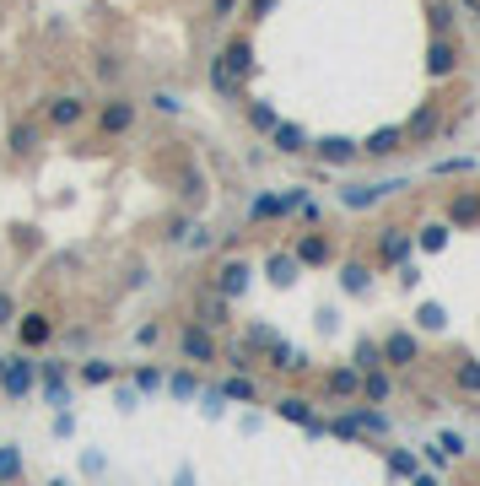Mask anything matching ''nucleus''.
<instances>
[{
    "label": "nucleus",
    "mask_w": 480,
    "mask_h": 486,
    "mask_svg": "<svg viewBox=\"0 0 480 486\" xmlns=\"http://www.w3.org/2000/svg\"><path fill=\"white\" fill-rule=\"evenodd\" d=\"M194 319H200L205 330H227V319H232V298H222V292H205V298L194 303Z\"/></svg>",
    "instance_id": "nucleus-18"
},
{
    "label": "nucleus",
    "mask_w": 480,
    "mask_h": 486,
    "mask_svg": "<svg viewBox=\"0 0 480 486\" xmlns=\"http://www.w3.org/2000/svg\"><path fill=\"white\" fill-rule=\"evenodd\" d=\"M432 33L453 38V12H448V0H432Z\"/></svg>",
    "instance_id": "nucleus-38"
},
{
    "label": "nucleus",
    "mask_w": 480,
    "mask_h": 486,
    "mask_svg": "<svg viewBox=\"0 0 480 486\" xmlns=\"http://www.w3.org/2000/svg\"><path fill=\"white\" fill-rule=\"evenodd\" d=\"M43 394H49V405H65V373H59V363H43Z\"/></svg>",
    "instance_id": "nucleus-34"
},
{
    "label": "nucleus",
    "mask_w": 480,
    "mask_h": 486,
    "mask_svg": "<svg viewBox=\"0 0 480 486\" xmlns=\"http://www.w3.org/2000/svg\"><path fill=\"white\" fill-rule=\"evenodd\" d=\"M178 486H194V475H189V470H178Z\"/></svg>",
    "instance_id": "nucleus-48"
},
{
    "label": "nucleus",
    "mask_w": 480,
    "mask_h": 486,
    "mask_svg": "<svg viewBox=\"0 0 480 486\" xmlns=\"http://www.w3.org/2000/svg\"><path fill=\"white\" fill-rule=\"evenodd\" d=\"M264 141L276 147L281 157H308V147H313V141H308V130H303V124H292V119H281L276 130L264 135Z\"/></svg>",
    "instance_id": "nucleus-15"
},
{
    "label": "nucleus",
    "mask_w": 480,
    "mask_h": 486,
    "mask_svg": "<svg viewBox=\"0 0 480 486\" xmlns=\"http://www.w3.org/2000/svg\"><path fill=\"white\" fill-rule=\"evenodd\" d=\"M92 71H98V82H108V87H114V82L124 76V65H119V54H98V65H92Z\"/></svg>",
    "instance_id": "nucleus-37"
},
{
    "label": "nucleus",
    "mask_w": 480,
    "mask_h": 486,
    "mask_svg": "<svg viewBox=\"0 0 480 486\" xmlns=\"http://www.w3.org/2000/svg\"><path fill=\"white\" fill-rule=\"evenodd\" d=\"M270 12H276V0H248V6H243V17H248V22H264Z\"/></svg>",
    "instance_id": "nucleus-44"
},
{
    "label": "nucleus",
    "mask_w": 480,
    "mask_h": 486,
    "mask_svg": "<svg viewBox=\"0 0 480 486\" xmlns=\"http://www.w3.org/2000/svg\"><path fill=\"white\" fill-rule=\"evenodd\" d=\"M308 157H313L319 168H351V163L362 157V141H351V135H324V141L308 147Z\"/></svg>",
    "instance_id": "nucleus-4"
},
{
    "label": "nucleus",
    "mask_w": 480,
    "mask_h": 486,
    "mask_svg": "<svg viewBox=\"0 0 480 486\" xmlns=\"http://www.w3.org/2000/svg\"><path fill=\"white\" fill-rule=\"evenodd\" d=\"M399 184H346L340 189V205H346V211H373L378 200H389Z\"/></svg>",
    "instance_id": "nucleus-16"
},
{
    "label": "nucleus",
    "mask_w": 480,
    "mask_h": 486,
    "mask_svg": "<svg viewBox=\"0 0 480 486\" xmlns=\"http://www.w3.org/2000/svg\"><path fill=\"white\" fill-rule=\"evenodd\" d=\"M276 410L287 416V422H297V427H308V433H324V422H319V416H313V405H308L303 394H287V400H281Z\"/></svg>",
    "instance_id": "nucleus-22"
},
{
    "label": "nucleus",
    "mask_w": 480,
    "mask_h": 486,
    "mask_svg": "<svg viewBox=\"0 0 480 486\" xmlns=\"http://www.w3.org/2000/svg\"><path fill=\"white\" fill-rule=\"evenodd\" d=\"M453 71H459V44L443 38V33H432V44H427V76L432 82H448Z\"/></svg>",
    "instance_id": "nucleus-10"
},
{
    "label": "nucleus",
    "mask_w": 480,
    "mask_h": 486,
    "mask_svg": "<svg viewBox=\"0 0 480 486\" xmlns=\"http://www.w3.org/2000/svg\"><path fill=\"white\" fill-rule=\"evenodd\" d=\"M22 481V449L17 443H0V486Z\"/></svg>",
    "instance_id": "nucleus-29"
},
{
    "label": "nucleus",
    "mask_w": 480,
    "mask_h": 486,
    "mask_svg": "<svg viewBox=\"0 0 480 486\" xmlns=\"http://www.w3.org/2000/svg\"><path fill=\"white\" fill-rule=\"evenodd\" d=\"M287 211H292L287 195H254V200H248V222H281Z\"/></svg>",
    "instance_id": "nucleus-21"
},
{
    "label": "nucleus",
    "mask_w": 480,
    "mask_h": 486,
    "mask_svg": "<svg viewBox=\"0 0 480 486\" xmlns=\"http://www.w3.org/2000/svg\"><path fill=\"white\" fill-rule=\"evenodd\" d=\"M351 368H362V373H367V368H383V346H378V340H357V363H351Z\"/></svg>",
    "instance_id": "nucleus-36"
},
{
    "label": "nucleus",
    "mask_w": 480,
    "mask_h": 486,
    "mask_svg": "<svg viewBox=\"0 0 480 486\" xmlns=\"http://www.w3.org/2000/svg\"><path fill=\"white\" fill-rule=\"evenodd\" d=\"M135 119H141V103L114 92V98H103L92 108V135H98V141H124V135L135 130Z\"/></svg>",
    "instance_id": "nucleus-1"
},
{
    "label": "nucleus",
    "mask_w": 480,
    "mask_h": 486,
    "mask_svg": "<svg viewBox=\"0 0 480 486\" xmlns=\"http://www.w3.org/2000/svg\"><path fill=\"white\" fill-rule=\"evenodd\" d=\"M33 384H38V363L33 357H6V368H0V389H6L12 400H22V394H33Z\"/></svg>",
    "instance_id": "nucleus-8"
},
{
    "label": "nucleus",
    "mask_w": 480,
    "mask_h": 486,
    "mask_svg": "<svg viewBox=\"0 0 480 486\" xmlns=\"http://www.w3.org/2000/svg\"><path fill=\"white\" fill-rule=\"evenodd\" d=\"M399 152H405V130L399 124H383V130H373L367 141H362V157H378V163H389Z\"/></svg>",
    "instance_id": "nucleus-17"
},
{
    "label": "nucleus",
    "mask_w": 480,
    "mask_h": 486,
    "mask_svg": "<svg viewBox=\"0 0 480 486\" xmlns=\"http://www.w3.org/2000/svg\"><path fill=\"white\" fill-rule=\"evenodd\" d=\"M222 400H254V384L248 378H222Z\"/></svg>",
    "instance_id": "nucleus-40"
},
{
    "label": "nucleus",
    "mask_w": 480,
    "mask_h": 486,
    "mask_svg": "<svg viewBox=\"0 0 480 486\" xmlns=\"http://www.w3.org/2000/svg\"><path fill=\"white\" fill-rule=\"evenodd\" d=\"M399 130H405V147H427V141H437V135H443V108L437 103H421Z\"/></svg>",
    "instance_id": "nucleus-6"
},
{
    "label": "nucleus",
    "mask_w": 480,
    "mask_h": 486,
    "mask_svg": "<svg viewBox=\"0 0 480 486\" xmlns=\"http://www.w3.org/2000/svg\"><path fill=\"white\" fill-rule=\"evenodd\" d=\"M378 254H383V265H405L410 254H416V238L399 233V227H383L378 233Z\"/></svg>",
    "instance_id": "nucleus-19"
},
{
    "label": "nucleus",
    "mask_w": 480,
    "mask_h": 486,
    "mask_svg": "<svg viewBox=\"0 0 480 486\" xmlns=\"http://www.w3.org/2000/svg\"><path fill=\"white\" fill-rule=\"evenodd\" d=\"M410 486H443L437 475H427V470H416V475H410Z\"/></svg>",
    "instance_id": "nucleus-47"
},
{
    "label": "nucleus",
    "mask_w": 480,
    "mask_h": 486,
    "mask_svg": "<svg viewBox=\"0 0 480 486\" xmlns=\"http://www.w3.org/2000/svg\"><path fill=\"white\" fill-rule=\"evenodd\" d=\"M475 17H480V6H475Z\"/></svg>",
    "instance_id": "nucleus-52"
},
{
    "label": "nucleus",
    "mask_w": 480,
    "mask_h": 486,
    "mask_svg": "<svg viewBox=\"0 0 480 486\" xmlns=\"http://www.w3.org/2000/svg\"><path fill=\"white\" fill-rule=\"evenodd\" d=\"M248 282H254V265H248V259H222V265H216V287H211V292H222V298H243V292H248Z\"/></svg>",
    "instance_id": "nucleus-11"
},
{
    "label": "nucleus",
    "mask_w": 480,
    "mask_h": 486,
    "mask_svg": "<svg viewBox=\"0 0 480 486\" xmlns=\"http://www.w3.org/2000/svg\"><path fill=\"white\" fill-rule=\"evenodd\" d=\"M17 314H22V308H17V298H12V292H0V330H12V324H17Z\"/></svg>",
    "instance_id": "nucleus-42"
},
{
    "label": "nucleus",
    "mask_w": 480,
    "mask_h": 486,
    "mask_svg": "<svg viewBox=\"0 0 480 486\" xmlns=\"http://www.w3.org/2000/svg\"><path fill=\"white\" fill-rule=\"evenodd\" d=\"M87 114H92V103H87L82 92H59V98H49V103L38 108V124H43V130H82Z\"/></svg>",
    "instance_id": "nucleus-2"
},
{
    "label": "nucleus",
    "mask_w": 480,
    "mask_h": 486,
    "mask_svg": "<svg viewBox=\"0 0 480 486\" xmlns=\"http://www.w3.org/2000/svg\"><path fill=\"white\" fill-rule=\"evenodd\" d=\"M49 486H71V481H49Z\"/></svg>",
    "instance_id": "nucleus-50"
},
{
    "label": "nucleus",
    "mask_w": 480,
    "mask_h": 486,
    "mask_svg": "<svg viewBox=\"0 0 480 486\" xmlns=\"http://www.w3.org/2000/svg\"><path fill=\"white\" fill-rule=\"evenodd\" d=\"M168 389H173V400H194V378H189V373H173Z\"/></svg>",
    "instance_id": "nucleus-43"
},
{
    "label": "nucleus",
    "mask_w": 480,
    "mask_h": 486,
    "mask_svg": "<svg viewBox=\"0 0 480 486\" xmlns=\"http://www.w3.org/2000/svg\"><path fill=\"white\" fill-rule=\"evenodd\" d=\"M211 87H216V92H222V98H243V82H238V76H232V71H227V65H222V60H216V65H211Z\"/></svg>",
    "instance_id": "nucleus-33"
},
{
    "label": "nucleus",
    "mask_w": 480,
    "mask_h": 486,
    "mask_svg": "<svg viewBox=\"0 0 480 486\" xmlns=\"http://www.w3.org/2000/svg\"><path fill=\"white\" fill-rule=\"evenodd\" d=\"M421 465H416V454H405V449H394L389 454V475H416Z\"/></svg>",
    "instance_id": "nucleus-39"
},
{
    "label": "nucleus",
    "mask_w": 480,
    "mask_h": 486,
    "mask_svg": "<svg viewBox=\"0 0 480 486\" xmlns=\"http://www.w3.org/2000/svg\"><path fill=\"white\" fill-rule=\"evenodd\" d=\"M480 163L475 157H443V163H432V179H453V173H475Z\"/></svg>",
    "instance_id": "nucleus-35"
},
{
    "label": "nucleus",
    "mask_w": 480,
    "mask_h": 486,
    "mask_svg": "<svg viewBox=\"0 0 480 486\" xmlns=\"http://www.w3.org/2000/svg\"><path fill=\"white\" fill-rule=\"evenodd\" d=\"M43 135H49V130H43L38 114H33V119H17V124L6 130V147H12V157H33V152L43 147Z\"/></svg>",
    "instance_id": "nucleus-14"
},
{
    "label": "nucleus",
    "mask_w": 480,
    "mask_h": 486,
    "mask_svg": "<svg viewBox=\"0 0 480 486\" xmlns=\"http://www.w3.org/2000/svg\"><path fill=\"white\" fill-rule=\"evenodd\" d=\"M248 124H254L259 135H270V130H276V124H281V114H276V103H264V98H259V103H248Z\"/></svg>",
    "instance_id": "nucleus-31"
},
{
    "label": "nucleus",
    "mask_w": 480,
    "mask_h": 486,
    "mask_svg": "<svg viewBox=\"0 0 480 486\" xmlns=\"http://www.w3.org/2000/svg\"><path fill=\"white\" fill-rule=\"evenodd\" d=\"M297 270H303V265H297V254H292V249H287V254H270V259H264V275H270V287H292V282H297Z\"/></svg>",
    "instance_id": "nucleus-23"
},
{
    "label": "nucleus",
    "mask_w": 480,
    "mask_h": 486,
    "mask_svg": "<svg viewBox=\"0 0 480 486\" xmlns=\"http://www.w3.org/2000/svg\"><path fill=\"white\" fill-rule=\"evenodd\" d=\"M373 287V265H362V259H351V265H340V292H351V298H362Z\"/></svg>",
    "instance_id": "nucleus-24"
},
{
    "label": "nucleus",
    "mask_w": 480,
    "mask_h": 486,
    "mask_svg": "<svg viewBox=\"0 0 480 486\" xmlns=\"http://www.w3.org/2000/svg\"><path fill=\"white\" fill-rule=\"evenodd\" d=\"M17 340H22V352H38V346H49L54 340V319L49 314H17Z\"/></svg>",
    "instance_id": "nucleus-13"
},
{
    "label": "nucleus",
    "mask_w": 480,
    "mask_h": 486,
    "mask_svg": "<svg viewBox=\"0 0 480 486\" xmlns=\"http://www.w3.org/2000/svg\"><path fill=\"white\" fill-rule=\"evenodd\" d=\"M76 378H82V384H114V363H103V357H87V363L76 368Z\"/></svg>",
    "instance_id": "nucleus-32"
},
{
    "label": "nucleus",
    "mask_w": 480,
    "mask_h": 486,
    "mask_svg": "<svg viewBox=\"0 0 480 486\" xmlns=\"http://www.w3.org/2000/svg\"><path fill=\"white\" fill-rule=\"evenodd\" d=\"M459 6H464V12H469V17H475V6H480V0H459Z\"/></svg>",
    "instance_id": "nucleus-49"
},
{
    "label": "nucleus",
    "mask_w": 480,
    "mask_h": 486,
    "mask_svg": "<svg viewBox=\"0 0 480 486\" xmlns=\"http://www.w3.org/2000/svg\"><path fill=\"white\" fill-rule=\"evenodd\" d=\"M178 352H184V363H194V368H211V363L222 357V340H216V330H205L200 319H189V324H178Z\"/></svg>",
    "instance_id": "nucleus-3"
},
{
    "label": "nucleus",
    "mask_w": 480,
    "mask_h": 486,
    "mask_svg": "<svg viewBox=\"0 0 480 486\" xmlns=\"http://www.w3.org/2000/svg\"><path fill=\"white\" fill-rule=\"evenodd\" d=\"M346 416H351V427H357V433H389V416H383L378 405H351Z\"/></svg>",
    "instance_id": "nucleus-27"
},
{
    "label": "nucleus",
    "mask_w": 480,
    "mask_h": 486,
    "mask_svg": "<svg viewBox=\"0 0 480 486\" xmlns=\"http://www.w3.org/2000/svg\"><path fill=\"white\" fill-rule=\"evenodd\" d=\"M378 346H383V368H410V363H421V340H416V330H389Z\"/></svg>",
    "instance_id": "nucleus-7"
},
{
    "label": "nucleus",
    "mask_w": 480,
    "mask_h": 486,
    "mask_svg": "<svg viewBox=\"0 0 480 486\" xmlns=\"http://www.w3.org/2000/svg\"><path fill=\"white\" fill-rule=\"evenodd\" d=\"M389 389H394V384H389V373H383V368H367V373H362V400H367V405H383V400H389Z\"/></svg>",
    "instance_id": "nucleus-28"
},
{
    "label": "nucleus",
    "mask_w": 480,
    "mask_h": 486,
    "mask_svg": "<svg viewBox=\"0 0 480 486\" xmlns=\"http://www.w3.org/2000/svg\"><path fill=\"white\" fill-rule=\"evenodd\" d=\"M157 335H162V324H141L135 330V346H157Z\"/></svg>",
    "instance_id": "nucleus-46"
},
{
    "label": "nucleus",
    "mask_w": 480,
    "mask_h": 486,
    "mask_svg": "<svg viewBox=\"0 0 480 486\" xmlns=\"http://www.w3.org/2000/svg\"><path fill=\"white\" fill-rule=\"evenodd\" d=\"M324 389H329L334 400H357V394H362V368H329V373H324Z\"/></svg>",
    "instance_id": "nucleus-20"
},
{
    "label": "nucleus",
    "mask_w": 480,
    "mask_h": 486,
    "mask_svg": "<svg viewBox=\"0 0 480 486\" xmlns=\"http://www.w3.org/2000/svg\"><path fill=\"white\" fill-rule=\"evenodd\" d=\"M238 6H243V0H211V17L222 22V17H238Z\"/></svg>",
    "instance_id": "nucleus-45"
},
{
    "label": "nucleus",
    "mask_w": 480,
    "mask_h": 486,
    "mask_svg": "<svg viewBox=\"0 0 480 486\" xmlns=\"http://www.w3.org/2000/svg\"><path fill=\"white\" fill-rule=\"evenodd\" d=\"M152 108H157V114H178V108H184V98L162 87V92H152Z\"/></svg>",
    "instance_id": "nucleus-41"
},
{
    "label": "nucleus",
    "mask_w": 480,
    "mask_h": 486,
    "mask_svg": "<svg viewBox=\"0 0 480 486\" xmlns=\"http://www.w3.org/2000/svg\"><path fill=\"white\" fill-rule=\"evenodd\" d=\"M0 368H6V357H0Z\"/></svg>",
    "instance_id": "nucleus-51"
},
{
    "label": "nucleus",
    "mask_w": 480,
    "mask_h": 486,
    "mask_svg": "<svg viewBox=\"0 0 480 486\" xmlns=\"http://www.w3.org/2000/svg\"><path fill=\"white\" fill-rule=\"evenodd\" d=\"M443 222L448 227H480V189H453L443 205Z\"/></svg>",
    "instance_id": "nucleus-9"
},
{
    "label": "nucleus",
    "mask_w": 480,
    "mask_h": 486,
    "mask_svg": "<svg viewBox=\"0 0 480 486\" xmlns=\"http://www.w3.org/2000/svg\"><path fill=\"white\" fill-rule=\"evenodd\" d=\"M448 238H453V227L437 217V222H427V227L416 233V249H421V254H443V249H448Z\"/></svg>",
    "instance_id": "nucleus-25"
},
{
    "label": "nucleus",
    "mask_w": 480,
    "mask_h": 486,
    "mask_svg": "<svg viewBox=\"0 0 480 486\" xmlns=\"http://www.w3.org/2000/svg\"><path fill=\"white\" fill-rule=\"evenodd\" d=\"M416 324H421L427 335H443V330H448V308H443V303H421V308H416Z\"/></svg>",
    "instance_id": "nucleus-30"
},
{
    "label": "nucleus",
    "mask_w": 480,
    "mask_h": 486,
    "mask_svg": "<svg viewBox=\"0 0 480 486\" xmlns=\"http://www.w3.org/2000/svg\"><path fill=\"white\" fill-rule=\"evenodd\" d=\"M216 60L227 65V71H232L238 82H248V76H254V65H259V54H254V38H248V33H227Z\"/></svg>",
    "instance_id": "nucleus-5"
},
{
    "label": "nucleus",
    "mask_w": 480,
    "mask_h": 486,
    "mask_svg": "<svg viewBox=\"0 0 480 486\" xmlns=\"http://www.w3.org/2000/svg\"><path fill=\"white\" fill-rule=\"evenodd\" d=\"M292 254H297L303 270H324V265L334 259V243H329V233H303V238L292 243Z\"/></svg>",
    "instance_id": "nucleus-12"
},
{
    "label": "nucleus",
    "mask_w": 480,
    "mask_h": 486,
    "mask_svg": "<svg viewBox=\"0 0 480 486\" xmlns=\"http://www.w3.org/2000/svg\"><path fill=\"white\" fill-rule=\"evenodd\" d=\"M453 389L469 394V400H480V363H475V357H459V363H453Z\"/></svg>",
    "instance_id": "nucleus-26"
}]
</instances>
